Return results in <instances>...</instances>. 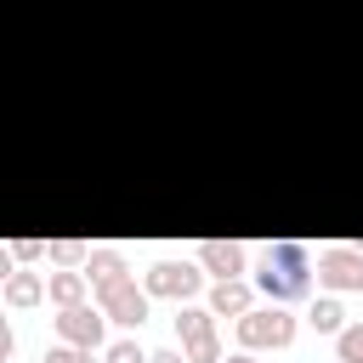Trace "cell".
Masks as SVG:
<instances>
[{"instance_id":"obj_14","label":"cell","mask_w":363,"mask_h":363,"mask_svg":"<svg viewBox=\"0 0 363 363\" xmlns=\"http://www.w3.org/2000/svg\"><path fill=\"white\" fill-rule=\"evenodd\" d=\"M335 357H340V363H363V318L335 335Z\"/></svg>"},{"instance_id":"obj_4","label":"cell","mask_w":363,"mask_h":363,"mask_svg":"<svg viewBox=\"0 0 363 363\" xmlns=\"http://www.w3.org/2000/svg\"><path fill=\"white\" fill-rule=\"evenodd\" d=\"M147 295H164V301H193L204 289V267L199 261H153L147 267Z\"/></svg>"},{"instance_id":"obj_10","label":"cell","mask_w":363,"mask_h":363,"mask_svg":"<svg viewBox=\"0 0 363 363\" xmlns=\"http://www.w3.org/2000/svg\"><path fill=\"white\" fill-rule=\"evenodd\" d=\"M0 295H6V306H17V312H23V306H40V301H45V272L17 267V272H6V289H0Z\"/></svg>"},{"instance_id":"obj_13","label":"cell","mask_w":363,"mask_h":363,"mask_svg":"<svg viewBox=\"0 0 363 363\" xmlns=\"http://www.w3.org/2000/svg\"><path fill=\"white\" fill-rule=\"evenodd\" d=\"M306 323H312L318 335H340V329H346V306L335 301V289H329V295H318V301L306 306Z\"/></svg>"},{"instance_id":"obj_5","label":"cell","mask_w":363,"mask_h":363,"mask_svg":"<svg viewBox=\"0 0 363 363\" xmlns=\"http://www.w3.org/2000/svg\"><path fill=\"white\" fill-rule=\"evenodd\" d=\"M108 312L91 306V301H74V306H57V340H74V346H91L102 352V335H108Z\"/></svg>"},{"instance_id":"obj_7","label":"cell","mask_w":363,"mask_h":363,"mask_svg":"<svg viewBox=\"0 0 363 363\" xmlns=\"http://www.w3.org/2000/svg\"><path fill=\"white\" fill-rule=\"evenodd\" d=\"M199 267H204L210 278H244V272H250V250H244L238 238H204V244H199Z\"/></svg>"},{"instance_id":"obj_18","label":"cell","mask_w":363,"mask_h":363,"mask_svg":"<svg viewBox=\"0 0 363 363\" xmlns=\"http://www.w3.org/2000/svg\"><path fill=\"white\" fill-rule=\"evenodd\" d=\"M45 250H51L45 238H17V244H11V255H17V261H34V255H45Z\"/></svg>"},{"instance_id":"obj_8","label":"cell","mask_w":363,"mask_h":363,"mask_svg":"<svg viewBox=\"0 0 363 363\" xmlns=\"http://www.w3.org/2000/svg\"><path fill=\"white\" fill-rule=\"evenodd\" d=\"M250 306H255V289L244 278H216V289H210V312L216 318H244Z\"/></svg>"},{"instance_id":"obj_19","label":"cell","mask_w":363,"mask_h":363,"mask_svg":"<svg viewBox=\"0 0 363 363\" xmlns=\"http://www.w3.org/2000/svg\"><path fill=\"white\" fill-rule=\"evenodd\" d=\"M147 363H193V357H187V352H176V346H159Z\"/></svg>"},{"instance_id":"obj_16","label":"cell","mask_w":363,"mask_h":363,"mask_svg":"<svg viewBox=\"0 0 363 363\" xmlns=\"http://www.w3.org/2000/svg\"><path fill=\"white\" fill-rule=\"evenodd\" d=\"M153 352L142 346V340H113V346H102V363H147Z\"/></svg>"},{"instance_id":"obj_6","label":"cell","mask_w":363,"mask_h":363,"mask_svg":"<svg viewBox=\"0 0 363 363\" xmlns=\"http://www.w3.org/2000/svg\"><path fill=\"white\" fill-rule=\"evenodd\" d=\"M318 284L323 289H363V244H335L318 255Z\"/></svg>"},{"instance_id":"obj_9","label":"cell","mask_w":363,"mask_h":363,"mask_svg":"<svg viewBox=\"0 0 363 363\" xmlns=\"http://www.w3.org/2000/svg\"><path fill=\"white\" fill-rule=\"evenodd\" d=\"M85 289H91L85 267H57V272L45 278V301H51V306H74V301H85Z\"/></svg>"},{"instance_id":"obj_1","label":"cell","mask_w":363,"mask_h":363,"mask_svg":"<svg viewBox=\"0 0 363 363\" xmlns=\"http://www.w3.org/2000/svg\"><path fill=\"white\" fill-rule=\"evenodd\" d=\"M312 255H306V244H289V238H278V244H267V255H261V272H255V289L267 295V301H301V295H312Z\"/></svg>"},{"instance_id":"obj_15","label":"cell","mask_w":363,"mask_h":363,"mask_svg":"<svg viewBox=\"0 0 363 363\" xmlns=\"http://www.w3.org/2000/svg\"><path fill=\"white\" fill-rule=\"evenodd\" d=\"M57 267H85V255H91V244H79V238H51V250H45Z\"/></svg>"},{"instance_id":"obj_20","label":"cell","mask_w":363,"mask_h":363,"mask_svg":"<svg viewBox=\"0 0 363 363\" xmlns=\"http://www.w3.org/2000/svg\"><path fill=\"white\" fill-rule=\"evenodd\" d=\"M221 363H255V352H233V357H221Z\"/></svg>"},{"instance_id":"obj_3","label":"cell","mask_w":363,"mask_h":363,"mask_svg":"<svg viewBox=\"0 0 363 363\" xmlns=\"http://www.w3.org/2000/svg\"><path fill=\"white\" fill-rule=\"evenodd\" d=\"M147 284H136V278H113V284H102L96 289V306L113 318V323H125V329H142L147 323Z\"/></svg>"},{"instance_id":"obj_17","label":"cell","mask_w":363,"mask_h":363,"mask_svg":"<svg viewBox=\"0 0 363 363\" xmlns=\"http://www.w3.org/2000/svg\"><path fill=\"white\" fill-rule=\"evenodd\" d=\"M45 363H96V352H91V346H74V340H57V346L45 352Z\"/></svg>"},{"instance_id":"obj_2","label":"cell","mask_w":363,"mask_h":363,"mask_svg":"<svg viewBox=\"0 0 363 363\" xmlns=\"http://www.w3.org/2000/svg\"><path fill=\"white\" fill-rule=\"evenodd\" d=\"M233 329H238L244 352H284L295 340V312L284 301H267V306H250L244 318H233Z\"/></svg>"},{"instance_id":"obj_11","label":"cell","mask_w":363,"mask_h":363,"mask_svg":"<svg viewBox=\"0 0 363 363\" xmlns=\"http://www.w3.org/2000/svg\"><path fill=\"white\" fill-rule=\"evenodd\" d=\"M176 335H182V346L216 340V312H210V306H193V301H182V312H176Z\"/></svg>"},{"instance_id":"obj_12","label":"cell","mask_w":363,"mask_h":363,"mask_svg":"<svg viewBox=\"0 0 363 363\" xmlns=\"http://www.w3.org/2000/svg\"><path fill=\"white\" fill-rule=\"evenodd\" d=\"M85 278H91V289H102V284H113V278H130V267H125L119 250H91V255H85Z\"/></svg>"}]
</instances>
